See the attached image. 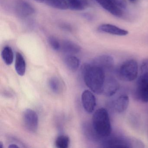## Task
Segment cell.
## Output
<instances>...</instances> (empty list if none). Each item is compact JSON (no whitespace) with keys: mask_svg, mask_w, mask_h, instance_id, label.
<instances>
[{"mask_svg":"<svg viewBox=\"0 0 148 148\" xmlns=\"http://www.w3.org/2000/svg\"><path fill=\"white\" fill-rule=\"evenodd\" d=\"M48 42L51 48L54 51H58L61 48V46L58 40L53 36H51L48 38Z\"/></svg>","mask_w":148,"mask_h":148,"instance_id":"603a6c76","label":"cell"},{"mask_svg":"<svg viewBox=\"0 0 148 148\" xmlns=\"http://www.w3.org/2000/svg\"><path fill=\"white\" fill-rule=\"evenodd\" d=\"M17 14L21 18H26L33 14L34 8L29 3L23 0H19L15 6Z\"/></svg>","mask_w":148,"mask_h":148,"instance_id":"8fae6325","label":"cell"},{"mask_svg":"<svg viewBox=\"0 0 148 148\" xmlns=\"http://www.w3.org/2000/svg\"><path fill=\"white\" fill-rule=\"evenodd\" d=\"M68 8L74 11H82L86 8V0H66Z\"/></svg>","mask_w":148,"mask_h":148,"instance_id":"2e32d148","label":"cell"},{"mask_svg":"<svg viewBox=\"0 0 148 148\" xmlns=\"http://www.w3.org/2000/svg\"><path fill=\"white\" fill-rule=\"evenodd\" d=\"M44 2L51 7L60 10L69 8L66 0H45Z\"/></svg>","mask_w":148,"mask_h":148,"instance_id":"d6986e66","label":"cell"},{"mask_svg":"<svg viewBox=\"0 0 148 148\" xmlns=\"http://www.w3.org/2000/svg\"><path fill=\"white\" fill-rule=\"evenodd\" d=\"M101 145L103 148H133L142 147V142L132 138L121 136H109L102 139Z\"/></svg>","mask_w":148,"mask_h":148,"instance_id":"3957f363","label":"cell"},{"mask_svg":"<svg viewBox=\"0 0 148 148\" xmlns=\"http://www.w3.org/2000/svg\"><path fill=\"white\" fill-rule=\"evenodd\" d=\"M117 73L119 78L123 81H133L136 79L138 73L137 62L134 59L126 60L119 66Z\"/></svg>","mask_w":148,"mask_h":148,"instance_id":"277c9868","label":"cell"},{"mask_svg":"<svg viewBox=\"0 0 148 148\" xmlns=\"http://www.w3.org/2000/svg\"><path fill=\"white\" fill-rule=\"evenodd\" d=\"M92 63L99 66L105 72L111 71L114 67V59L110 55L98 56L92 60Z\"/></svg>","mask_w":148,"mask_h":148,"instance_id":"ba28073f","label":"cell"},{"mask_svg":"<svg viewBox=\"0 0 148 148\" xmlns=\"http://www.w3.org/2000/svg\"><path fill=\"white\" fill-rule=\"evenodd\" d=\"M1 57L6 64H12L14 60V53L12 48L9 46L5 47L1 52Z\"/></svg>","mask_w":148,"mask_h":148,"instance_id":"ac0fdd59","label":"cell"},{"mask_svg":"<svg viewBox=\"0 0 148 148\" xmlns=\"http://www.w3.org/2000/svg\"><path fill=\"white\" fill-rule=\"evenodd\" d=\"M92 125L99 140L110 136L111 124L109 113L106 109L101 108L96 111L92 116Z\"/></svg>","mask_w":148,"mask_h":148,"instance_id":"7a4b0ae2","label":"cell"},{"mask_svg":"<svg viewBox=\"0 0 148 148\" xmlns=\"http://www.w3.org/2000/svg\"><path fill=\"white\" fill-rule=\"evenodd\" d=\"M102 8L111 14L112 15L117 17H122L123 12L121 8L119 7L113 0H95Z\"/></svg>","mask_w":148,"mask_h":148,"instance_id":"30bf717a","label":"cell"},{"mask_svg":"<svg viewBox=\"0 0 148 148\" xmlns=\"http://www.w3.org/2000/svg\"><path fill=\"white\" fill-rule=\"evenodd\" d=\"M64 62L66 67L71 71H76L79 67V60L75 56H67L65 59Z\"/></svg>","mask_w":148,"mask_h":148,"instance_id":"e0dca14e","label":"cell"},{"mask_svg":"<svg viewBox=\"0 0 148 148\" xmlns=\"http://www.w3.org/2000/svg\"><path fill=\"white\" fill-rule=\"evenodd\" d=\"M137 0H129V1L131 2H136V1H137Z\"/></svg>","mask_w":148,"mask_h":148,"instance_id":"4316f807","label":"cell"},{"mask_svg":"<svg viewBox=\"0 0 148 148\" xmlns=\"http://www.w3.org/2000/svg\"><path fill=\"white\" fill-rule=\"evenodd\" d=\"M140 77L148 79V58L145 59L142 62L140 67Z\"/></svg>","mask_w":148,"mask_h":148,"instance_id":"7402d4cb","label":"cell"},{"mask_svg":"<svg viewBox=\"0 0 148 148\" xmlns=\"http://www.w3.org/2000/svg\"><path fill=\"white\" fill-rule=\"evenodd\" d=\"M34 1H37V2H40V3H42V2L45 1V0H34Z\"/></svg>","mask_w":148,"mask_h":148,"instance_id":"484cf974","label":"cell"},{"mask_svg":"<svg viewBox=\"0 0 148 148\" xmlns=\"http://www.w3.org/2000/svg\"><path fill=\"white\" fill-rule=\"evenodd\" d=\"M62 50L64 52L70 54H74L80 52L81 48L79 46L72 41L65 40L62 44Z\"/></svg>","mask_w":148,"mask_h":148,"instance_id":"9a60e30c","label":"cell"},{"mask_svg":"<svg viewBox=\"0 0 148 148\" xmlns=\"http://www.w3.org/2000/svg\"><path fill=\"white\" fill-rule=\"evenodd\" d=\"M70 139L66 136H59L55 141V145L58 148H67L69 146Z\"/></svg>","mask_w":148,"mask_h":148,"instance_id":"44dd1931","label":"cell"},{"mask_svg":"<svg viewBox=\"0 0 148 148\" xmlns=\"http://www.w3.org/2000/svg\"><path fill=\"white\" fill-rule=\"evenodd\" d=\"M113 1L121 8H125L126 7L125 0H113Z\"/></svg>","mask_w":148,"mask_h":148,"instance_id":"cb8c5ba5","label":"cell"},{"mask_svg":"<svg viewBox=\"0 0 148 148\" xmlns=\"http://www.w3.org/2000/svg\"><path fill=\"white\" fill-rule=\"evenodd\" d=\"M135 95L143 103H148V79L139 77L137 83Z\"/></svg>","mask_w":148,"mask_h":148,"instance_id":"8992f818","label":"cell"},{"mask_svg":"<svg viewBox=\"0 0 148 148\" xmlns=\"http://www.w3.org/2000/svg\"><path fill=\"white\" fill-rule=\"evenodd\" d=\"M2 145H2V143H0V147H1V148H3V147L2 146Z\"/></svg>","mask_w":148,"mask_h":148,"instance_id":"83f0119b","label":"cell"},{"mask_svg":"<svg viewBox=\"0 0 148 148\" xmlns=\"http://www.w3.org/2000/svg\"><path fill=\"white\" fill-rule=\"evenodd\" d=\"M9 148H18V145H16V144H11L9 146Z\"/></svg>","mask_w":148,"mask_h":148,"instance_id":"d4e9b609","label":"cell"},{"mask_svg":"<svg viewBox=\"0 0 148 148\" xmlns=\"http://www.w3.org/2000/svg\"><path fill=\"white\" fill-rule=\"evenodd\" d=\"M49 86L51 90L55 93H58L61 90V84L60 81L57 77H52L49 80Z\"/></svg>","mask_w":148,"mask_h":148,"instance_id":"ffe728a7","label":"cell"},{"mask_svg":"<svg viewBox=\"0 0 148 148\" xmlns=\"http://www.w3.org/2000/svg\"><path fill=\"white\" fill-rule=\"evenodd\" d=\"M22 119L24 126L27 130L33 133L37 131L38 117L36 112L32 109H27L23 112Z\"/></svg>","mask_w":148,"mask_h":148,"instance_id":"5b68a950","label":"cell"},{"mask_svg":"<svg viewBox=\"0 0 148 148\" xmlns=\"http://www.w3.org/2000/svg\"><path fill=\"white\" fill-rule=\"evenodd\" d=\"M81 100L85 110L88 113H92L96 106V99L93 93L90 90H85L82 93Z\"/></svg>","mask_w":148,"mask_h":148,"instance_id":"52a82bcc","label":"cell"},{"mask_svg":"<svg viewBox=\"0 0 148 148\" xmlns=\"http://www.w3.org/2000/svg\"><path fill=\"white\" fill-rule=\"evenodd\" d=\"M26 62L21 53L17 52L15 58V68L17 73L21 76H24L26 71Z\"/></svg>","mask_w":148,"mask_h":148,"instance_id":"5bb4252c","label":"cell"},{"mask_svg":"<svg viewBox=\"0 0 148 148\" xmlns=\"http://www.w3.org/2000/svg\"><path fill=\"white\" fill-rule=\"evenodd\" d=\"M82 73L84 81L88 88L94 93L103 94L106 78V72L91 63L83 66Z\"/></svg>","mask_w":148,"mask_h":148,"instance_id":"6da1fadb","label":"cell"},{"mask_svg":"<svg viewBox=\"0 0 148 148\" xmlns=\"http://www.w3.org/2000/svg\"><path fill=\"white\" fill-rule=\"evenodd\" d=\"M129 97L125 94L120 95L114 101L113 107L114 110L118 113H122L126 110L129 106Z\"/></svg>","mask_w":148,"mask_h":148,"instance_id":"4fadbf2b","label":"cell"},{"mask_svg":"<svg viewBox=\"0 0 148 148\" xmlns=\"http://www.w3.org/2000/svg\"><path fill=\"white\" fill-rule=\"evenodd\" d=\"M98 30L101 32L118 36H125L128 34V31L110 24H103L101 25L98 27Z\"/></svg>","mask_w":148,"mask_h":148,"instance_id":"7c38bea8","label":"cell"},{"mask_svg":"<svg viewBox=\"0 0 148 148\" xmlns=\"http://www.w3.org/2000/svg\"><path fill=\"white\" fill-rule=\"evenodd\" d=\"M119 88L117 80L112 76L106 77L103 94L107 97H112L116 93Z\"/></svg>","mask_w":148,"mask_h":148,"instance_id":"9c48e42d","label":"cell"}]
</instances>
